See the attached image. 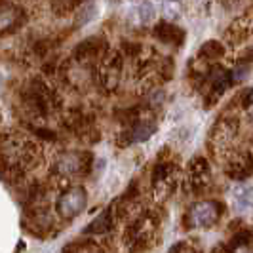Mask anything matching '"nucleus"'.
<instances>
[{
  "label": "nucleus",
  "instance_id": "9d476101",
  "mask_svg": "<svg viewBox=\"0 0 253 253\" xmlns=\"http://www.w3.org/2000/svg\"><path fill=\"white\" fill-rule=\"evenodd\" d=\"M137 15H139V21L141 23H151L152 19H154V6H152L151 2H141L139 8H137Z\"/></svg>",
  "mask_w": 253,
  "mask_h": 253
},
{
  "label": "nucleus",
  "instance_id": "423d86ee",
  "mask_svg": "<svg viewBox=\"0 0 253 253\" xmlns=\"http://www.w3.org/2000/svg\"><path fill=\"white\" fill-rule=\"evenodd\" d=\"M232 202L238 210L253 208V187H238L232 190Z\"/></svg>",
  "mask_w": 253,
  "mask_h": 253
},
{
  "label": "nucleus",
  "instance_id": "6e6552de",
  "mask_svg": "<svg viewBox=\"0 0 253 253\" xmlns=\"http://www.w3.org/2000/svg\"><path fill=\"white\" fill-rule=\"evenodd\" d=\"M97 15V6L95 4H86L80 12H78V15H76V25H86L88 21H91L93 17Z\"/></svg>",
  "mask_w": 253,
  "mask_h": 253
},
{
  "label": "nucleus",
  "instance_id": "7ed1b4c3",
  "mask_svg": "<svg viewBox=\"0 0 253 253\" xmlns=\"http://www.w3.org/2000/svg\"><path fill=\"white\" fill-rule=\"evenodd\" d=\"M217 215H219V211H217L215 204L200 202L190 210L189 219H190V225H192V227L206 228V227H211V225L215 223Z\"/></svg>",
  "mask_w": 253,
  "mask_h": 253
},
{
  "label": "nucleus",
  "instance_id": "f257e3e1",
  "mask_svg": "<svg viewBox=\"0 0 253 253\" xmlns=\"http://www.w3.org/2000/svg\"><path fill=\"white\" fill-rule=\"evenodd\" d=\"M37 158L35 145L19 135H8L0 143V160L12 171L29 169Z\"/></svg>",
  "mask_w": 253,
  "mask_h": 253
},
{
  "label": "nucleus",
  "instance_id": "1a4fd4ad",
  "mask_svg": "<svg viewBox=\"0 0 253 253\" xmlns=\"http://www.w3.org/2000/svg\"><path fill=\"white\" fill-rule=\"evenodd\" d=\"M154 129H156V127L152 126V124H147V122L135 126L133 127V141H147L152 133H154Z\"/></svg>",
  "mask_w": 253,
  "mask_h": 253
},
{
  "label": "nucleus",
  "instance_id": "9b49d317",
  "mask_svg": "<svg viewBox=\"0 0 253 253\" xmlns=\"http://www.w3.org/2000/svg\"><path fill=\"white\" fill-rule=\"evenodd\" d=\"M236 253H253V252H250L248 248H242V250H238V252H236Z\"/></svg>",
  "mask_w": 253,
  "mask_h": 253
},
{
  "label": "nucleus",
  "instance_id": "39448f33",
  "mask_svg": "<svg viewBox=\"0 0 253 253\" xmlns=\"http://www.w3.org/2000/svg\"><path fill=\"white\" fill-rule=\"evenodd\" d=\"M23 19L21 10L10 4V2H0V33H8L13 27H17Z\"/></svg>",
  "mask_w": 253,
  "mask_h": 253
},
{
  "label": "nucleus",
  "instance_id": "f03ea898",
  "mask_svg": "<svg viewBox=\"0 0 253 253\" xmlns=\"http://www.w3.org/2000/svg\"><path fill=\"white\" fill-rule=\"evenodd\" d=\"M86 202H88V194L84 189L73 187V189L65 190L63 194L57 198V215L65 221H71V219H75L76 215H80L84 211Z\"/></svg>",
  "mask_w": 253,
  "mask_h": 253
},
{
  "label": "nucleus",
  "instance_id": "0eeeda50",
  "mask_svg": "<svg viewBox=\"0 0 253 253\" xmlns=\"http://www.w3.org/2000/svg\"><path fill=\"white\" fill-rule=\"evenodd\" d=\"M183 12V6L179 0H162V13L168 19H177Z\"/></svg>",
  "mask_w": 253,
  "mask_h": 253
},
{
  "label": "nucleus",
  "instance_id": "20e7f679",
  "mask_svg": "<svg viewBox=\"0 0 253 253\" xmlns=\"http://www.w3.org/2000/svg\"><path fill=\"white\" fill-rule=\"evenodd\" d=\"M82 166H84L82 156H80L78 152L69 151V152L59 154V156L55 158L53 169H55V173H59V175H76V173L82 169Z\"/></svg>",
  "mask_w": 253,
  "mask_h": 253
}]
</instances>
